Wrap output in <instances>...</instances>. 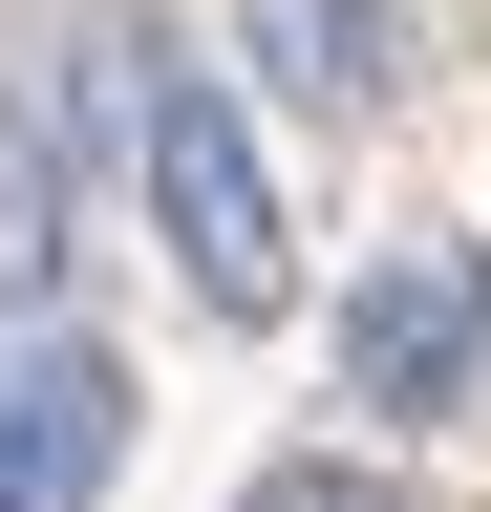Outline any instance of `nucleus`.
Wrapping results in <instances>:
<instances>
[{
	"instance_id": "f03ea898",
	"label": "nucleus",
	"mask_w": 491,
	"mask_h": 512,
	"mask_svg": "<svg viewBox=\"0 0 491 512\" xmlns=\"http://www.w3.org/2000/svg\"><path fill=\"white\" fill-rule=\"evenodd\" d=\"M470 363H491V256H470V235H427V256H385V278L342 299V406L449 427V406H470Z\"/></svg>"
},
{
	"instance_id": "f257e3e1",
	"label": "nucleus",
	"mask_w": 491,
	"mask_h": 512,
	"mask_svg": "<svg viewBox=\"0 0 491 512\" xmlns=\"http://www.w3.org/2000/svg\"><path fill=\"white\" fill-rule=\"evenodd\" d=\"M129 150H150V235H171V278H193L214 320H278L299 299V235H278V171H257V128H235V86H171L129 107Z\"/></svg>"
},
{
	"instance_id": "7ed1b4c3",
	"label": "nucleus",
	"mask_w": 491,
	"mask_h": 512,
	"mask_svg": "<svg viewBox=\"0 0 491 512\" xmlns=\"http://www.w3.org/2000/svg\"><path fill=\"white\" fill-rule=\"evenodd\" d=\"M129 470V363L86 320H0V512H86Z\"/></svg>"
},
{
	"instance_id": "20e7f679",
	"label": "nucleus",
	"mask_w": 491,
	"mask_h": 512,
	"mask_svg": "<svg viewBox=\"0 0 491 512\" xmlns=\"http://www.w3.org/2000/svg\"><path fill=\"white\" fill-rule=\"evenodd\" d=\"M235 43H257L299 107H385L406 86V22H385V0H235Z\"/></svg>"
},
{
	"instance_id": "423d86ee",
	"label": "nucleus",
	"mask_w": 491,
	"mask_h": 512,
	"mask_svg": "<svg viewBox=\"0 0 491 512\" xmlns=\"http://www.w3.org/2000/svg\"><path fill=\"white\" fill-rule=\"evenodd\" d=\"M257 512H406L385 470H257Z\"/></svg>"
},
{
	"instance_id": "39448f33",
	"label": "nucleus",
	"mask_w": 491,
	"mask_h": 512,
	"mask_svg": "<svg viewBox=\"0 0 491 512\" xmlns=\"http://www.w3.org/2000/svg\"><path fill=\"white\" fill-rule=\"evenodd\" d=\"M43 278H65V128L0 107V320H43Z\"/></svg>"
}]
</instances>
